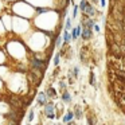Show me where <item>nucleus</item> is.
I'll return each mask as SVG.
<instances>
[{
  "mask_svg": "<svg viewBox=\"0 0 125 125\" xmlns=\"http://www.w3.org/2000/svg\"><path fill=\"white\" fill-rule=\"evenodd\" d=\"M43 112H44V116L47 117V118H55L57 117V109H55V105L51 102H47L46 105H44L43 108Z\"/></svg>",
  "mask_w": 125,
  "mask_h": 125,
  "instance_id": "obj_2",
  "label": "nucleus"
},
{
  "mask_svg": "<svg viewBox=\"0 0 125 125\" xmlns=\"http://www.w3.org/2000/svg\"><path fill=\"white\" fill-rule=\"evenodd\" d=\"M71 26H73V19H71V18H66L65 30H66V31H70V30H71Z\"/></svg>",
  "mask_w": 125,
  "mask_h": 125,
  "instance_id": "obj_14",
  "label": "nucleus"
},
{
  "mask_svg": "<svg viewBox=\"0 0 125 125\" xmlns=\"http://www.w3.org/2000/svg\"><path fill=\"white\" fill-rule=\"evenodd\" d=\"M32 118H34V110H31V112H30V117H28V120H30V121H32Z\"/></svg>",
  "mask_w": 125,
  "mask_h": 125,
  "instance_id": "obj_24",
  "label": "nucleus"
},
{
  "mask_svg": "<svg viewBox=\"0 0 125 125\" xmlns=\"http://www.w3.org/2000/svg\"><path fill=\"white\" fill-rule=\"evenodd\" d=\"M89 82H90V85H92L93 87H95V75H94V73H93V71H90V75H89Z\"/></svg>",
  "mask_w": 125,
  "mask_h": 125,
  "instance_id": "obj_15",
  "label": "nucleus"
},
{
  "mask_svg": "<svg viewBox=\"0 0 125 125\" xmlns=\"http://www.w3.org/2000/svg\"><path fill=\"white\" fill-rule=\"evenodd\" d=\"M81 38L83 39V41H89V39H92V38H93L92 28L82 27V31H81Z\"/></svg>",
  "mask_w": 125,
  "mask_h": 125,
  "instance_id": "obj_3",
  "label": "nucleus"
},
{
  "mask_svg": "<svg viewBox=\"0 0 125 125\" xmlns=\"http://www.w3.org/2000/svg\"><path fill=\"white\" fill-rule=\"evenodd\" d=\"M78 11H79V7L77 4H74V8H73V18H75L78 15Z\"/></svg>",
  "mask_w": 125,
  "mask_h": 125,
  "instance_id": "obj_19",
  "label": "nucleus"
},
{
  "mask_svg": "<svg viewBox=\"0 0 125 125\" xmlns=\"http://www.w3.org/2000/svg\"><path fill=\"white\" fill-rule=\"evenodd\" d=\"M82 12H83L85 15H87V16H93V15L95 14V10H94V7H93L92 4L87 1V3H86V7H85V10H83Z\"/></svg>",
  "mask_w": 125,
  "mask_h": 125,
  "instance_id": "obj_5",
  "label": "nucleus"
},
{
  "mask_svg": "<svg viewBox=\"0 0 125 125\" xmlns=\"http://www.w3.org/2000/svg\"><path fill=\"white\" fill-rule=\"evenodd\" d=\"M74 118V112H71V110H69L67 113L65 114V116H63V122H70L71 120Z\"/></svg>",
  "mask_w": 125,
  "mask_h": 125,
  "instance_id": "obj_12",
  "label": "nucleus"
},
{
  "mask_svg": "<svg viewBox=\"0 0 125 125\" xmlns=\"http://www.w3.org/2000/svg\"><path fill=\"white\" fill-rule=\"evenodd\" d=\"M82 116H83V112H82L81 106L74 105V117H77V118H82Z\"/></svg>",
  "mask_w": 125,
  "mask_h": 125,
  "instance_id": "obj_10",
  "label": "nucleus"
},
{
  "mask_svg": "<svg viewBox=\"0 0 125 125\" xmlns=\"http://www.w3.org/2000/svg\"><path fill=\"white\" fill-rule=\"evenodd\" d=\"M81 31H82V26L78 24L75 28L71 30V39H78L81 36Z\"/></svg>",
  "mask_w": 125,
  "mask_h": 125,
  "instance_id": "obj_6",
  "label": "nucleus"
},
{
  "mask_svg": "<svg viewBox=\"0 0 125 125\" xmlns=\"http://www.w3.org/2000/svg\"><path fill=\"white\" fill-rule=\"evenodd\" d=\"M120 52H121V55H125V44H120Z\"/></svg>",
  "mask_w": 125,
  "mask_h": 125,
  "instance_id": "obj_21",
  "label": "nucleus"
},
{
  "mask_svg": "<svg viewBox=\"0 0 125 125\" xmlns=\"http://www.w3.org/2000/svg\"><path fill=\"white\" fill-rule=\"evenodd\" d=\"M93 30H94L95 32H100V27H98V26L95 24V23H94V26H93Z\"/></svg>",
  "mask_w": 125,
  "mask_h": 125,
  "instance_id": "obj_23",
  "label": "nucleus"
},
{
  "mask_svg": "<svg viewBox=\"0 0 125 125\" xmlns=\"http://www.w3.org/2000/svg\"><path fill=\"white\" fill-rule=\"evenodd\" d=\"M86 49H82L81 51H79V58H81V62L83 63V65H86L87 63V58H86Z\"/></svg>",
  "mask_w": 125,
  "mask_h": 125,
  "instance_id": "obj_13",
  "label": "nucleus"
},
{
  "mask_svg": "<svg viewBox=\"0 0 125 125\" xmlns=\"http://www.w3.org/2000/svg\"><path fill=\"white\" fill-rule=\"evenodd\" d=\"M62 41L65 42V44H67V43H70V41H71V34L69 32V31H63V35H62Z\"/></svg>",
  "mask_w": 125,
  "mask_h": 125,
  "instance_id": "obj_11",
  "label": "nucleus"
},
{
  "mask_svg": "<svg viewBox=\"0 0 125 125\" xmlns=\"http://www.w3.org/2000/svg\"><path fill=\"white\" fill-rule=\"evenodd\" d=\"M46 95H47V98H55V95H57V90L54 89L52 86H49L46 89Z\"/></svg>",
  "mask_w": 125,
  "mask_h": 125,
  "instance_id": "obj_8",
  "label": "nucleus"
},
{
  "mask_svg": "<svg viewBox=\"0 0 125 125\" xmlns=\"http://www.w3.org/2000/svg\"><path fill=\"white\" fill-rule=\"evenodd\" d=\"M59 87H61L62 90H66V83H65L63 81H61V82H59Z\"/></svg>",
  "mask_w": 125,
  "mask_h": 125,
  "instance_id": "obj_22",
  "label": "nucleus"
},
{
  "mask_svg": "<svg viewBox=\"0 0 125 125\" xmlns=\"http://www.w3.org/2000/svg\"><path fill=\"white\" fill-rule=\"evenodd\" d=\"M55 46H57V47L62 46V36H58V38H57V41H55Z\"/></svg>",
  "mask_w": 125,
  "mask_h": 125,
  "instance_id": "obj_20",
  "label": "nucleus"
},
{
  "mask_svg": "<svg viewBox=\"0 0 125 125\" xmlns=\"http://www.w3.org/2000/svg\"><path fill=\"white\" fill-rule=\"evenodd\" d=\"M100 3H101V7H105V4H106V0H100Z\"/></svg>",
  "mask_w": 125,
  "mask_h": 125,
  "instance_id": "obj_25",
  "label": "nucleus"
},
{
  "mask_svg": "<svg viewBox=\"0 0 125 125\" xmlns=\"http://www.w3.org/2000/svg\"><path fill=\"white\" fill-rule=\"evenodd\" d=\"M81 26H82V27H87V28H92V30H93V26H94V19L87 18V19H85V20H82V22H81Z\"/></svg>",
  "mask_w": 125,
  "mask_h": 125,
  "instance_id": "obj_7",
  "label": "nucleus"
},
{
  "mask_svg": "<svg viewBox=\"0 0 125 125\" xmlns=\"http://www.w3.org/2000/svg\"><path fill=\"white\" fill-rule=\"evenodd\" d=\"M36 102H38V105H41V106L46 105V104H47V95H46V93H44V92L39 93L38 97H36Z\"/></svg>",
  "mask_w": 125,
  "mask_h": 125,
  "instance_id": "obj_4",
  "label": "nucleus"
},
{
  "mask_svg": "<svg viewBox=\"0 0 125 125\" xmlns=\"http://www.w3.org/2000/svg\"><path fill=\"white\" fill-rule=\"evenodd\" d=\"M59 61H61V54L58 52V54L54 55V62H52V63H54V66H58V65H59Z\"/></svg>",
  "mask_w": 125,
  "mask_h": 125,
  "instance_id": "obj_17",
  "label": "nucleus"
},
{
  "mask_svg": "<svg viewBox=\"0 0 125 125\" xmlns=\"http://www.w3.org/2000/svg\"><path fill=\"white\" fill-rule=\"evenodd\" d=\"M86 3H87V0H81V3H79V10H81V11H83L85 10V7H86Z\"/></svg>",
  "mask_w": 125,
  "mask_h": 125,
  "instance_id": "obj_18",
  "label": "nucleus"
},
{
  "mask_svg": "<svg viewBox=\"0 0 125 125\" xmlns=\"http://www.w3.org/2000/svg\"><path fill=\"white\" fill-rule=\"evenodd\" d=\"M71 75L75 77V78H78V75H79V67L78 66H74L73 67V70H71Z\"/></svg>",
  "mask_w": 125,
  "mask_h": 125,
  "instance_id": "obj_16",
  "label": "nucleus"
},
{
  "mask_svg": "<svg viewBox=\"0 0 125 125\" xmlns=\"http://www.w3.org/2000/svg\"><path fill=\"white\" fill-rule=\"evenodd\" d=\"M30 65H31V67H32V70L41 71V73H42V71L46 69L47 62H46V61H43V59H41V58H38V55H34L32 59H31V62H30Z\"/></svg>",
  "mask_w": 125,
  "mask_h": 125,
  "instance_id": "obj_1",
  "label": "nucleus"
},
{
  "mask_svg": "<svg viewBox=\"0 0 125 125\" xmlns=\"http://www.w3.org/2000/svg\"><path fill=\"white\" fill-rule=\"evenodd\" d=\"M87 122H89V124H94V120H92V118H87Z\"/></svg>",
  "mask_w": 125,
  "mask_h": 125,
  "instance_id": "obj_26",
  "label": "nucleus"
},
{
  "mask_svg": "<svg viewBox=\"0 0 125 125\" xmlns=\"http://www.w3.org/2000/svg\"><path fill=\"white\" fill-rule=\"evenodd\" d=\"M62 101L65 104H70L71 102V94L67 90H62Z\"/></svg>",
  "mask_w": 125,
  "mask_h": 125,
  "instance_id": "obj_9",
  "label": "nucleus"
}]
</instances>
